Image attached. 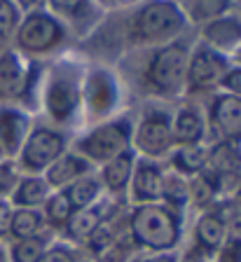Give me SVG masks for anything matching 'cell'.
<instances>
[{
    "mask_svg": "<svg viewBox=\"0 0 241 262\" xmlns=\"http://www.w3.org/2000/svg\"><path fill=\"white\" fill-rule=\"evenodd\" d=\"M129 234L136 246L152 253L173 251L181 241V218L166 204H143L129 215Z\"/></svg>",
    "mask_w": 241,
    "mask_h": 262,
    "instance_id": "1",
    "label": "cell"
},
{
    "mask_svg": "<svg viewBox=\"0 0 241 262\" xmlns=\"http://www.w3.org/2000/svg\"><path fill=\"white\" fill-rule=\"evenodd\" d=\"M132 136H134V124L126 117L105 122V124L92 129L77 141V155L84 157L87 162L105 164L115 155L132 147Z\"/></svg>",
    "mask_w": 241,
    "mask_h": 262,
    "instance_id": "2",
    "label": "cell"
},
{
    "mask_svg": "<svg viewBox=\"0 0 241 262\" xmlns=\"http://www.w3.org/2000/svg\"><path fill=\"white\" fill-rule=\"evenodd\" d=\"M63 152H66L63 134L47 129V126H38L24 141L21 150H19V162L31 176H38L45 173Z\"/></svg>",
    "mask_w": 241,
    "mask_h": 262,
    "instance_id": "3",
    "label": "cell"
},
{
    "mask_svg": "<svg viewBox=\"0 0 241 262\" xmlns=\"http://www.w3.org/2000/svg\"><path fill=\"white\" fill-rule=\"evenodd\" d=\"M132 150L145 159H159L173 150V129H171V117L166 113H150L145 115L138 126H134Z\"/></svg>",
    "mask_w": 241,
    "mask_h": 262,
    "instance_id": "4",
    "label": "cell"
},
{
    "mask_svg": "<svg viewBox=\"0 0 241 262\" xmlns=\"http://www.w3.org/2000/svg\"><path fill=\"white\" fill-rule=\"evenodd\" d=\"M187 75V52L181 45H169L159 49L148 66L150 87L159 94H176L183 87Z\"/></svg>",
    "mask_w": 241,
    "mask_h": 262,
    "instance_id": "5",
    "label": "cell"
},
{
    "mask_svg": "<svg viewBox=\"0 0 241 262\" xmlns=\"http://www.w3.org/2000/svg\"><path fill=\"white\" fill-rule=\"evenodd\" d=\"M185 24V16L171 0H152L134 19V33L143 40H157L173 35Z\"/></svg>",
    "mask_w": 241,
    "mask_h": 262,
    "instance_id": "6",
    "label": "cell"
},
{
    "mask_svg": "<svg viewBox=\"0 0 241 262\" xmlns=\"http://www.w3.org/2000/svg\"><path fill=\"white\" fill-rule=\"evenodd\" d=\"M225 73H227L225 56H220L208 45H199L197 52L192 54V59H187L185 80L190 92H208V89L218 87Z\"/></svg>",
    "mask_w": 241,
    "mask_h": 262,
    "instance_id": "7",
    "label": "cell"
},
{
    "mask_svg": "<svg viewBox=\"0 0 241 262\" xmlns=\"http://www.w3.org/2000/svg\"><path fill=\"white\" fill-rule=\"evenodd\" d=\"M61 38H63V31H61L59 21L50 14H42V12L28 14L17 33L19 47L31 52V54L47 52V49L54 47Z\"/></svg>",
    "mask_w": 241,
    "mask_h": 262,
    "instance_id": "8",
    "label": "cell"
},
{
    "mask_svg": "<svg viewBox=\"0 0 241 262\" xmlns=\"http://www.w3.org/2000/svg\"><path fill=\"white\" fill-rule=\"evenodd\" d=\"M82 98V89L75 75H54L45 92V110L54 122H68L75 115Z\"/></svg>",
    "mask_w": 241,
    "mask_h": 262,
    "instance_id": "9",
    "label": "cell"
},
{
    "mask_svg": "<svg viewBox=\"0 0 241 262\" xmlns=\"http://www.w3.org/2000/svg\"><path fill=\"white\" fill-rule=\"evenodd\" d=\"M164 171L159 169V164L152 159H136L132 173V199L136 202V206L143 204H159L164 199Z\"/></svg>",
    "mask_w": 241,
    "mask_h": 262,
    "instance_id": "10",
    "label": "cell"
},
{
    "mask_svg": "<svg viewBox=\"0 0 241 262\" xmlns=\"http://www.w3.org/2000/svg\"><path fill=\"white\" fill-rule=\"evenodd\" d=\"M31 134L28 115L17 108H0V147L7 155H17Z\"/></svg>",
    "mask_w": 241,
    "mask_h": 262,
    "instance_id": "11",
    "label": "cell"
},
{
    "mask_svg": "<svg viewBox=\"0 0 241 262\" xmlns=\"http://www.w3.org/2000/svg\"><path fill=\"white\" fill-rule=\"evenodd\" d=\"M84 101H87V108L94 115L110 113V110L115 108V101H117L115 80L105 71L92 73L87 77V84H84Z\"/></svg>",
    "mask_w": 241,
    "mask_h": 262,
    "instance_id": "12",
    "label": "cell"
},
{
    "mask_svg": "<svg viewBox=\"0 0 241 262\" xmlns=\"http://www.w3.org/2000/svg\"><path fill=\"white\" fill-rule=\"evenodd\" d=\"M82 176H89V162L80 155H68L63 152L54 164H52L50 169L42 173L45 183L50 185V190H66L71 183H75L77 178H82Z\"/></svg>",
    "mask_w": 241,
    "mask_h": 262,
    "instance_id": "13",
    "label": "cell"
},
{
    "mask_svg": "<svg viewBox=\"0 0 241 262\" xmlns=\"http://www.w3.org/2000/svg\"><path fill=\"white\" fill-rule=\"evenodd\" d=\"M227 239H230V232H227V220L223 213L206 211L199 215L194 225V241L199 248H204L206 253H218Z\"/></svg>",
    "mask_w": 241,
    "mask_h": 262,
    "instance_id": "14",
    "label": "cell"
},
{
    "mask_svg": "<svg viewBox=\"0 0 241 262\" xmlns=\"http://www.w3.org/2000/svg\"><path fill=\"white\" fill-rule=\"evenodd\" d=\"M136 152L132 147L124 150V152L115 155L113 159L103 164L101 169V187H105L108 192H122L129 183H132V173H134V166H136Z\"/></svg>",
    "mask_w": 241,
    "mask_h": 262,
    "instance_id": "15",
    "label": "cell"
},
{
    "mask_svg": "<svg viewBox=\"0 0 241 262\" xmlns=\"http://www.w3.org/2000/svg\"><path fill=\"white\" fill-rule=\"evenodd\" d=\"M211 117L213 124L223 131L225 136H239L241 134V98L232 94H223L211 105Z\"/></svg>",
    "mask_w": 241,
    "mask_h": 262,
    "instance_id": "16",
    "label": "cell"
},
{
    "mask_svg": "<svg viewBox=\"0 0 241 262\" xmlns=\"http://www.w3.org/2000/svg\"><path fill=\"white\" fill-rule=\"evenodd\" d=\"M173 129V143L176 145H199L206 134L204 117L194 108H183L171 122Z\"/></svg>",
    "mask_w": 241,
    "mask_h": 262,
    "instance_id": "17",
    "label": "cell"
},
{
    "mask_svg": "<svg viewBox=\"0 0 241 262\" xmlns=\"http://www.w3.org/2000/svg\"><path fill=\"white\" fill-rule=\"evenodd\" d=\"M50 185L45 183L42 176H26L17 183V187L12 190V206L17 208H40L47 196H50Z\"/></svg>",
    "mask_w": 241,
    "mask_h": 262,
    "instance_id": "18",
    "label": "cell"
},
{
    "mask_svg": "<svg viewBox=\"0 0 241 262\" xmlns=\"http://www.w3.org/2000/svg\"><path fill=\"white\" fill-rule=\"evenodd\" d=\"M103 223H105L103 213L94 204V206H89V208H80V211L73 213L71 220L66 223V234H68V239H73V241L87 244V241L92 239V234Z\"/></svg>",
    "mask_w": 241,
    "mask_h": 262,
    "instance_id": "19",
    "label": "cell"
},
{
    "mask_svg": "<svg viewBox=\"0 0 241 262\" xmlns=\"http://www.w3.org/2000/svg\"><path fill=\"white\" fill-rule=\"evenodd\" d=\"M21 92H26V73H24L21 61L17 59V54L0 56V96L3 98H14Z\"/></svg>",
    "mask_w": 241,
    "mask_h": 262,
    "instance_id": "20",
    "label": "cell"
},
{
    "mask_svg": "<svg viewBox=\"0 0 241 262\" xmlns=\"http://www.w3.org/2000/svg\"><path fill=\"white\" fill-rule=\"evenodd\" d=\"M171 164L178 176H197L206 169L208 150L204 145H178L171 150Z\"/></svg>",
    "mask_w": 241,
    "mask_h": 262,
    "instance_id": "21",
    "label": "cell"
},
{
    "mask_svg": "<svg viewBox=\"0 0 241 262\" xmlns=\"http://www.w3.org/2000/svg\"><path fill=\"white\" fill-rule=\"evenodd\" d=\"M204 35L213 47L218 49H230L241 42V24L232 16H218L211 24H206Z\"/></svg>",
    "mask_w": 241,
    "mask_h": 262,
    "instance_id": "22",
    "label": "cell"
},
{
    "mask_svg": "<svg viewBox=\"0 0 241 262\" xmlns=\"http://www.w3.org/2000/svg\"><path fill=\"white\" fill-rule=\"evenodd\" d=\"M63 194L68 196V202H71L73 211H80V208H89L94 204L99 202L101 196V180L94 178V176H82V178H77L75 183L63 190Z\"/></svg>",
    "mask_w": 241,
    "mask_h": 262,
    "instance_id": "23",
    "label": "cell"
},
{
    "mask_svg": "<svg viewBox=\"0 0 241 262\" xmlns=\"http://www.w3.org/2000/svg\"><path fill=\"white\" fill-rule=\"evenodd\" d=\"M45 227V218L40 208H17L12 213V225H10V236L14 239H31V236H40Z\"/></svg>",
    "mask_w": 241,
    "mask_h": 262,
    "instance_id": "24",
    "label": "cell"
},
{
    "mask_svg": "<svg viewBox=\"0 0 241 262\" xmlns=\"http://www.w3.org/2000/svg\"><path fill=\"white\" fill-rule=\"evenodd\" d=\"M73 213L75 211H73L68 196L63 194V190L50 192L47 202L42 204V218H45V223L52 225V227H66V223L71 220Z\"/></svg>",
    "mask_w": 241,
    "mask_h": 262,
    "instance_id": "25",
    "label": "cell"
},
{
    "mask_svg": "<svg viewBox=\"0 0 241 262\" xmlns=\"http://www.w3.org/2000/svg\"><path fill=\"white\" fill-rule=\"evenodd\" d=\"M47 251V241L42 236H31V239H19L12 246V262H40Z\"/></svg>",
    "mask_w": 241,
    "mask_h": 262,
    "instance_id": "26",
    "label": "cell"
},
{
    "mask_svg": "<svg viewBox=\"0 0 241 262\" xmlns=\"http://www.w3.org/2000/svg\"><path fill=\"white\" fill-rule=\"evenodd\" d=\"M227 7H230V0H192L190 12L197 21H208V19H218Z\"/></svg>",
    "mask_w": 241,
    "mask_h": 262,
    "instance_id": "27",
    "label": "cell"
},
{
    "mask_svg": "<svg viewBox=\"0 0 241 262\" xmlns=\"http://www.w3.org/2000/svg\"><path fill=\"white\" fill-rule=\"evenodd\" d=\"M17 19H19V12H17V7H14V3L0 0V38L10 35V31L14 28Z\"/></svg>",
    "mask_w": 241,
    "mask_h": 262,
    "instance_id": "28",
    "label": "cell"
},
{
    "mask_svg": "<svg viewBox=\"0 0 241 262\" xmlns=\"http://www.w3.org/2000/svg\"><path fill=\"white\" fill-rule=\"evenodd\" d=\"M19 178H17V169L12 162H0V199L5 194H10L17 187Z\"/></svg>",
    "mask_w": 241,
    "mask_h": 262,
    "instance_id": "29",
    "label": "cell"
},
{
    "mask_svg": "<svg viewBox=\"0 0 241 262\" xmlns=\"http://www.w3.org/2000/svg\"><path fill=\"white\" fill-rule=\"evenodd\" d=\"M75 260H77L75 253H73L68 246L56 244V246H52V248L47 246V251H45L40 262H75Z\"/></svg>",
    "mask_w": 241,
    "mask_h": 262,
    "instance_id": "30",
    "label": "cell"
},
{
    "mask_svg": "<svg viewBox=\"0 0 241 262\" xmlns=\"http://www.w3.org/2000/svg\"><path fill=\"white\" fill-rule=\"evenodd\" d=\"M56 12H63L68 16H77L87 10V0H47Z\"/></svg>",
    "mask_w": 241,
    "mask_h": 262,
    "instance_id": "31",
    "label": "cell"
},
{
    "mask_svg": "<svg viewBox=\"0 0 241 262\" xmlns=\"http://www.w3.org/2000/svg\"><path fill=\"white\" fill-rule=\"evenodd\" d=\"M218 87H223L225 92L232 94V96L241 98V66L239 68H230V71L225 73V77L220 80Z\"/></svg>",
    "mask_w": 241,
    "mask_h": 262,
    "instance_id": "32",
    "label": "cell"
},
{
    "mask_svg": "<svg viewBox=\"0 0 241 262\" xmlns=\"http://www.w3.org/2000/svg\"><path fill=\"white\" fill-rule=\"evenodd\" d=\"M218 262H241V239H227L218 251Z\"/></svg>",
    "mask_w": 241,
    "mask_h": 262,
    "instance_id": "33",
    "label": "cell"
},
{
    "mask_svg": "<svg viewBox=\"0 0 241 262\" xmlns=\"http://www.w3.org/2000/svg\"><path fill=\"white\" fill-rule=\"evenodd\" d=\"M12 213L14 206L5 199H0V239L3 236H10V225H12Z\"/></svg>",
    "mask_w": 241,
    "mask_h": 262,
    "instance_id": "34",
    "label": "cell"
},
{
    "mask_svg": "<svg viewBox=\"0 0 241 262\" xmlns=\"http://www.w3.org/2000/svg\"><path fill=\"white\" fill-rule=\"evenodd\" d=\"M141 262H178V255H176L173 251H166V253H152L150 257H145V260Z\"/></svg>",
    "mask_w": 241,
    "mask_h": 262,
    "instance_id": "35",
    "label": "cell"
},
{
    "mask_svg": "<svg viewBox=\"0 0 241 262\" xmlns=\"http://www.w3.org/2000/svg\"><path fill=\"white\" fill-rule=\"evenodd\" d=\"M19 5L26 7V10H38L45 5V0H19Z\"/></svg>",
    "mask_w": 241,
    "mask_h": 262,
    "instance_id": "36",
    "label": "cell"
},
{
    "mask_svg": "<svg viewBox=\"0 0 241 262\" xmlns=\"http://www.w3.org/2000/svg\"><path fill=\"white\" fill-rule=\"evenodd\" d=\"M183 262H206V260H202V257H185Z\"/></svg>",
    "mask_w": 241,
    "mask_h": 262,
    "instance_id": "37",
    "label": "cell"
},
{
    "mask_svg": "<svg viewBox=\"0 0 241 262\" xmlns=\"http://www.w3.org/2000/svg\"><path fill=\"white\" fill-rule=\"evenodd\" d=\"M0 157H3V147H0Z\"/></svg>",
    "mask_w": 241,
    "mask_h": 262,
    "instance_id": "38",
    "label": "cell"
},
{
    "mask_svg": "<svg viewBox=\"0 0 241 262\" xmlns=\"http://www.w3.org/2000/svg\"><path fill=\"white\" fill-rule=\"evenodd\" d=\"M129 262H141V260H129Z\"/></svg>",
    "mask_w": 241,
    "mask_h": 262,
    "instance_id": "39",
    "label": "cell"
},
{
    "mask_svg": "<svg viewBox=\"0 0 241 262\" xmlns=\"http://www.w3.org/2000/svg\"><path fill=\"white\" fill-rule=\"evenodd\" d=\"M75 262H84V260H75Z\"/></svg>",
    "mask_w": 241,
    "mask_h": 262,
    "instance_id": "40",
    "label": "cell"
}]
</instances>
